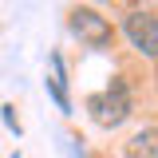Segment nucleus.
<instances>
[{
  "label": "nucleus",
  "instance_id": "obj_1",
  "mask_svg": "<svg viewBox=\"0 0 158 158\" xmlns=\"http://www.w3.org/2000/svg\"><path fill=\"white\" fill-rule=\"evenodd\" d=\"M87 111H91V118H95L99 127H107V131L123 127L127 118L135 115V95H131L127 79L115 75L107 87H103V91H95V95L87 99Z\"/></svg>",
  "mask_w": 158,
  "mask_h": 158
},
{
  "label": "nucleus",
  "instance_id": "obj_2",
  "mask_svg": "<svg viewBox=\"0 0 158 158\" xmlns=\"http://www.w3.org/2000/svg\"><path fill=\"white\" fill-rule=\"evenodd\" d=\"M67 28H71V36H75L79 44H87V48H95V52H107V48L115 44L111 20L103 16L99 8H87V4H75V8L67 12Z\"/></svg>",
  "mask_w": 158,
  "mask_h": 158
},
{
  "label": "nucleus",
  "instance_id": "obj_3",
  "mask_svg": "<svg viewBox=\"0 0 158 158\" xmlns=\"http://www.w3.org/2000/svg\"><path fill=\"white\" fill-rule=\"evenodd\" d=\"M123 32H127V40H131V48L138 56L158 59V12H150V8L127 12L123 16Z\"/></svg>",
  "mask_w": 158,
  "mask_h": 158
},
{
  "label": "nucleus",
  "instance_id": "obj_4",
  "mask_svg": "<svg viewBox=\"0 0 158 158\" xmlns=\"http://www.w3.org/2000/svg\"><path fill=\"white\" fill-rule=\"evenodd\" d=\"M48 79H44V87H48V95L56 99V107L63 111V115H71V95H67V67H63V56L59 52H52L48 56Z\"/></svg>",
  "mask_w": 158,
  "mask_h": 158
},
{
  "label": "nucleus",
  "instance_id": "obj_5",
  "mask_svg": "<svg viewBox=\"0 0 158 158\" xmlns=\"http://www.w3.org/2000/svg\"><path fill=\"white\" fill-rule=\"evenodd\" d=\"M123 158H158V127H142L127 138Z\"/></svg>",
  "mask_w": 158,
  "mask_h": 158
},
{
  "label": "nucleus",
  "instance_id": "obj_6",
  "mask_svg": "<svg viewBox=\"0 0 158 158\" xmlns=\"http://www.w3.org/2000/svg\"><path fill=\"white\" fill-rule=\"evenodd\" d=\"M0 118H4V127H8V131H16V135H20V118H16V107H12V103H4V107H0Z\"/></svg>",
  "mask_w": 158,
  "mask_h": 158
}]
</instances>
